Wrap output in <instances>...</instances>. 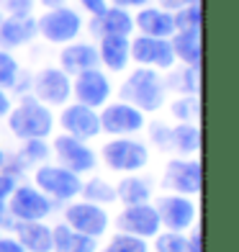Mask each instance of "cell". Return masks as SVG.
I'll return each mask as SVG.
<instances>
[{"instance_id": "obj_38", "label": "cell", "mask_w": 239, "mask_h": 252, "mask_svg": "<svg viewBox=\"0 0 239 252\" xmlns=\"http://www.w3.org/2000/svg\"><path fill=\"white\" fill-rule=\"evenodd\" d=\"M185 252H201V226L193 224L190 234L185 237Z\"/></svg>"}, {"instance_id": "obj_1", "label": "cell", "mask_w": 239, "mask_h": 252, "mask_svg": "<svg viewBox=\"0 0 239 252\" xmlns=\"http://www.w3.org/2000/svg\"><path fill=\"white\" fill-rule=\"evenodd\" d=\"M119 98L123 103H129V106L139 108L142 113H157L167 100L162 75L157 70H152V67H136L121 83Z\"/></svg>"}, {"instance_id": "obj_3", "label": "cell", "mask_w": 239, "mask_h": 252, "mask_svg": "<svg viewBox=\"0 0 239 252\" xmlns=\"http://www.w3.org/2000/svg\"><path fill=\"white\" fill-rule=\"evenodd\" d=\"M100 159L113 173H139L149 165V150L131 136H113L100 147Z\"/></svg>"}, {"instance_id": "obj_7", "label": "cell", "mask_w": 239, "mask_h": 252, "mask_svg": "<svg viewBox=\"0 0 239 252\" xmlns=\"http://www.w3.org/2000/svg\"><path fill=\"white\" fill-rule=\"evenodd\" d=\"M8 203V211L16 221H44L54 209V201L47 198L36 186H16Z\"/></svg>"}, {"instance_id": "obj_14", "label": "cell", "mask_w": 239, "mask_h": 252, "mask_svg": "<svg viewBox=\"0 0 239 252\" xmlns=\"http://www.w3.org/2000/svg\"><path fill=\"white\" fill-rule=\"evenodd\" d=\"M72 95H75V103H83V106L98 111V108H103L111 98V80H108L106 72H100L98 67L85 70V72L75 75Z\"/></svg>"}, {"instance_id": "obj_25", "label": "cell", "mask_w": 239, "mask_h": 252, "mask_svg": "<svg viewBox=\"0 0 239 252\" xmlns=\"http://www.w3.org/2000/svg\"><path fill=\"white\" fill-rule=\"evenodd\" d=\"M165 90H173V93L180 95H198L201 90V67H193V64H183L173 70L170 67L167 77H162Z\"/></svg>"}, {"instance_id": "obj_42", "label": "cell", "mask_w": 239, "mask_h": 252, "mask_svg": "<svg viewBox=\"0 0 239 252\" xmlns=\"http://www.w3.org/2000/svg\"><path fill=\"white\" fill-rule=\"evenodd\" d=\"M157 3H159L162 10H170V13H173V10L183 8V5H190V3H198V0H157Z\"/></svg>"}, {"instance_id": "obj_22", "label": "cell", "mask_w": 239, "mask_h": 252, "mask_svg": "<svg viewBox=\"0 0 239 252\" xmlns=\"http://www.w3.org/2000/svg\"><path fill=\"white\" fill-rule=\"evenodd\" d=\"M13 232L26 252H52V226L44 221H16Z\"/></svg>"}, {"instance_id": "obj_16", "label": "cell", "mask_w": 239, "mask_h": 252, "mask_svg": "<svg viewBox=\"0 0 239 252\" xmlns=\"http://www.w3.org/2000/svg\"><path fill=\"white\" fill-rule=\"evenodd\" d=\"M60 126H62L64 134L75 136V139H80V142L95 139V136L100 134L98 111L83 106V103H70V106H64L62 113H60Z\"/></svg>"}, {"instance_id": "obj_9", "label": "cell", "mask_w": 239, "mask_h": 252, "mask_svg": "<svg viewBox=\"0 0 239 252\" xmlns=\"http://www.w3.org/2000/svg\"><path fill=\"white\" fill-rule=\"evenodd\" d=\"M159 186L170 193H178V196H196V193H201V159L173 157L165 165Z\"/></svg>"}, {"instance_id": "obj_24", "label": "cell", "mask_w": 239, "mask_h": 252, "mask_svg": "<svg viewBox=\"0 0 239 252\" xmlns=\"http://www.w3.org/2000/svg\"><path fill=\"white\" fill-rule=\"evenodd\" d=\"M152 188H154L152 178L126 175V178H121L119 186H116V201H121L123 206L149 203V201H152Z\"/></svg>"}, {"instance_id": "obj_2", "label": "cell", "mask_w": 239, "mask_h": 252, "mask_svg": "<svg viewBox=\"0 0 239 252\" xmlns=\"http://www.w3.org/2000/svg\"><path fill=\"white\" fill-rule=\"evenodd\" d=\"M8 129L16 139H47L54 129V113L31 93L21 95L18 106L8 111Z\"/></svg>"}, {"instance_id": "obj_19", "label": "cell", "mask_w": 239, "mask_h": 252, "mask_svg": "<svg viewBox=\"0 0 239 252\" xmlns=\"http://www.w3.org/2000/svg\"><path fill=\"white\" fill-rule=\"evenodd\" d=\"M98 67V49L95 44H88V41H70L64 44V49L60 52V70L64 75H80L85 70H93Z\"/></svg>"}, {"instance_id": "obj_36", "label": "cell", "mask_w": 239, "mask_h": 252, "mask_svg": "<svg viewBox=\"0 0 239 252\" xmlns=\"http://www.w3.org/2000/svg\"><path fill=\"white\" fill-rule=\"evenodd\" d=\"M31 83H33V75L26 72V70H18V75L13 80V85H10V90L18 93V95H26V93H31Z\"/></svg>"}, {"instance_id": "obj_10", "label": "cell", "mask_w": 239, "mask_h": 252, "mask_svg": "<svg viewBox=\"0 0 239 252\" xmlns=\"http://www.w3.org/2000/svg\"><path fill=\"white\" fill-rule=\"evenodd\" d=\"M98 119H100V131L111 136H131V134H139L147 126L144 113L123 100L106 103L103 111L98 113Z\"/></svg>"}, {"instance_id": "obj_45", "label": "cell", "mask_w": 239, "mask_h": 252, "mask_svg": "<svg viewBox=\"0 0 239 252\" xmlns=\"http://www.w3.org/2000/svg\"><path fill=\"white\" fill-rule=\"evenodd\" d=\"M36 3L44 8H60V5H67V0H36Z\"/></svg>"}, {"instance_id": "obj_33", "label": "cell", "mask_w": 239, "mask_h": 252, "mask_svg": "<svg viewBox=\"0 0 239 252\" xmlns=\"http://www.w3.org/2000/svg\"><path fill=\"white\" fill-rule=\"evenodd\" d=\"M18 70L21 67L16 62V57L10 54L8 49H0V90H8L10 85H13Z\"/></svg>"}, {"instance_id": "obj_29", "label": "cell", "mask_w": 239, "mask_h": 252, "mask_svg": "<svg viewBox=\"0 0 239 252\" xmlns=\"http://www.w3.org/2000/svg\"><path fill=\"white\" fill-rule=\"evenodd\" d=\"M173 116L178 119V124H196L198 116H201V100L198 95H178L173 100Z\"/></svg>"}, {"instance_id": "obj_31", "label": "cell", "mask_w": 239, "mask_h": 252, "mask_svg": "<svg viewBox=\"0 0 239 252\" xmlns=\"http://www.w3.org/2000/svg\"><path fill=\"white\" fill-rule=\"evenodd\" d=\"M111 252H149V245L147 239L142 237H134V234H123V232H116L111 237V242L106 245Z\"/></svg>"}, {"instance_id": "obj_32", "label": "cell", "mask_w": 239, "mask_h": 252, "mask_svg": "<svg viewBox=\"0 0 239 252\" xmlns=\"http://www.w3.org/2000/svg\"><path fill=\"white\" fill-rule=\"evenodd\" d=\"M154 250L157 252H185V234L183 232H157Z\"/></svg>"}, {"instance_id": "obj_26", "label": "cell", "mask_w": 239, "mask_h": 252, "mask_svg": "<svg viewBox=\"0 0 239 252\" xmlns=\"http://www.w3.org/2000/svg\"><path fill=\"white\" fill-rule=\"evenodd\" d=\"M170 47H173L175 60L201 67V31H175L170 36Z\"/></svg>"}, {"instance_id": "obj_6", "label": "cell", "mask_w": 239, "mask_h": 252, "mask_svg": "<svg viewBox=\"0 0 239 252\" xmlns=\"http://www.w3.org/2000/svg\"><path fill=\"white\" fill-rule=\"evenodd\" d=\"M31 95L49 108L67 106V100L72 98V77L64 75L60 67H44L33 75Z\"/></svg>"}, {"instance_id": "obj_37", "label": "cell", "mask_w": 239, "mask_h": 252, "mask_svg": "<svg viewBox=\"0 0 239 252\" xmlns=\"http://www.w3.org/2000/svg\"><path fill=\"white\" fill-rule=\"evenodd\" d=\"M16 186H18L16 178L0 170V203H5V201L10 198V193H13V188H16Z\"/></svg>"}, {"instance_id": "obj_17", "label": "cell", "mask_w": 239, "mask_h": 252, "mask_svg": "<svg viewBox=\"0 0 239 252\" xmlns=\"http://www.w3.org/2000/svg\"><path fill=\"white\" fill-rule=\"evenodd\" d=\"M88 31L93 33L95 39H100V36H131V31H134V16L129 13L126 8L108 5L103 13H98V16L90 18Z\"/></svg>"}, {"instance_id": "obj_48", "label": "cell", "mask_w": 239, "mask_h": 252, "mask_svg": "<svg viewBox=\"0 0 239 252\" xmlns=\"http://www.w3.org/2000/svg\"><path fill=\"white\" fill-rule=\"evenodd\" d=\"M0 18H3V10H0Z\"/></svg>"}, {"instance_id": "obj_5", "label": "cell", "mask_w": 239, "mask_h": 252, "mask_svg": "<svg viewBox=\"0 0 239 252\" xmlns=\"http://www.w3.org/2000/svg\"><path fill=\"white\" fill-rule=\"evenodd\" d=\"M33 186L52 201H72L80 196L83 180H80V175H75L72 170H67L62 165L44 162L33 173Z\"/></svg>"}, {"instance_id": "obj_20", "label": "cell", "mask_w": 239, "mask_h": 252, "mask_svg": "<svg viewBox=\"0 0 239 252\" xmlns=\"http://www.w3.org/2000/svg\"><path fill=\"white\" fill-rule=\"evenodd\" d=\"M129 39L131 36H100L98 41V64H103L108 72H123L126 64L131 62L129 52Z\"/></svg>"}, {"instance_id": "obj_27", "label": "cell", "mask_w": 239, "mask_h": 252, "mask_svg": "<svg viewBox=\"0 0 239 252\" xmlns=\"http://www.w3.org/2000/svg\"><path fill=\"white\" fill-rule=\"evenodd\" d=\"M201 150V129L196 124H178L170 131V152L178 155H196Z\"/></svg>"}, {"instance_id": "obj_43", "label": "cell", "mask_w": 239, "mask_h": 252, "mask_svg": "<svg viewBox=\"0 0 239 252\" xmlns=\"http://www.w3.org/2000/svg\"><path fill=\"white\" fill-rule=\"evenodd\" d=\"M111 5H119V8H144L147 3H149V0H108Z\"/></svg>"}, {"instance_id": "obj_28", "label": "cell", "mask_w": 239, "mask_h": 252, "mask_svg": "<svg viewBox=\"0 0 239 252\" xmlns=\"http://www.w3.org/2000/svg\"><path fill=\"white\" fill-rule=\"evenodd\" d=\"M80 196L90 203H98V206H106V203H113L116 201V186H111L106 178L100 175H93L90 180L83 183V188H80Z\"/></svg>"}, {"instance_id": "obj_35", "label": "cell", "mask_w": 239, "mask_h": 252, "mask_svg": "<svg viewBox=\"0 0 239 252\" xmlns=\"http://www.w3.org/2000/svg\"><path fill=\"white\" fill-rule=\"evenodd\" d=\"M36 0H0L3 16H31Z\"/></svg>"}, {"instance_id": "obj_40", "label": "cell", "mask_w": 239, "mask_h": 252, "mask_svg": "<svg viewBox=\"0 0 239 252\" xmlns=\"http://www.w3.org/2000/svg\"><path fill=\"white\" fill-rule=\"evenodd\" d=\"M0 252H26V250L21 247V242L16 237H3L0 234Z\"/></svg>"}, {"instance_id": "obj_12", "label": "cell", "mask_w": 239, "mask_h": 252, "mask_svg": "<svg viewBox=\"0 0 239 252\" xmlns=\"http://www.w3.org/2000/svg\"><path fill=\"white\" fill-rule=\"evenodd\" d=\"M64 224L75 229L80 234H88V237H103L108 232V211L98 203H90V201H77V203H70L64 209Z\"/></svg>"}, {"instance_id": "obj_8", "label": "cell", "mask_w": 239, "mask_h": 252, "mask_svg": "<svg viewBox=\"0 0 239 252\" xmlns=\"http://www.w3.org/2000/svg\"><path fill=\"white\" fill-rule=\"evenodd\" d=\"M159 216V226H165L167 232H188L196 224V203L190 196H178V193H167V196H157L152 203Z\"/></svg>"}, {"instance_id": "obj_13", "label": "cell", "mask_w": 239, "mask_h": 252, "mask_svg": "<svg viewBox=\"0 0 239 252\" xmlns=\"http://www.w3.org/2000/svg\"><path fill=\"white\" fill-rule=\"evenodd\" d=\"M129 52L131 60L139 67H152V70H170L175 64V54L170 47V39H157V36H139L129 39Z\"/></svg>"}, {"instance_id": "obj_4", "label": "cell", "mask_w": 239, "mask_h": 252, "mask_svg": "<svg viewBox=\"0 0 239 252\" xmlns=\"http://www.w3.org/2000/svg\"><path fill=\"white\" fill-rule=\"evenodd\" d=\"M36 31L49 44H70V41H77L80 31H83V16L67 5L47 8V13H41L36 18Z\"/></svg>"}, {"instance_id": "obj_39", "label": "cell", "mask_w": 239, "mask_h": 252, "mask_svg": "<svg viewBox=\"0 0 239 252\" xmlns=\"http://www.w3.org/2000/svg\"><path fill=\"white\" fill-rule=\"evenodd\" d=\"M80 5H83L90 16H98L108 8V0H80Z\"/></svg>"}, {"instance_id": "obj_18", "label": "cell", "mask_w": 239, "mask_h": 252, "mask_svg": "<svg viewBox=\"0 0 239 252\" xmlns=\"http://www.w3.org/2000/svg\"><path fill=\"white\" fill-rule=\"evenodd\" d=\"M39 36L33 16H3L0 18V49L26 47Z\"/></svg>"}, {"instance_id": "obj_41", "label": "cell", "mask_w": 239, "mask_h": 252, "mask_svg": "<svg viewBox=\"0 0 239 252\" xmlns=\"http://www.w3.org/2000/svg\"><path fill=\"white\" fill-rule=\"evenodd\" d=\"M13 226H16V219L10 216L8 203H0V232H3V229H10V232H13Z\"/></svg>"}, {"instance_id": "obj_46", "label": "cell", "mask_w": 239, "mask_h": 252, "mask_svg": "<svg viewBox=\"0 0 239 252\" xmlns=\"http://www.w3.org/2000/svg\"><path fill=\"white\" fill-rule=\"evenodd\" d=\"M3 162H5V152L0 150V167H3Z\"/></svg>"}, {"instance_id": "obj_47", "label": "cell", "mask_w": 239, "mask_h": 252, "mask_svg": "<svg viewBox=\"0 0 239 252\" xmlns=\"http://www.w3.org/2000/svg\"><path fill=\"white\" fill-rule=\"evenodd\" d=\"M98 252H111V250H108V247H103V250H98Z\"/></svg>"}, {"instance_id": "obj_11", "label": "cell", "mask_w": 239, "mask_h": 252, "mask_svg": "<svg viewBox=\"0 0 239 252\" xmlns=\"http://www.w3.org/2000/svg\"><path fill=\"white\" fill-rule=\"evenodd\" d=\"M49 147H52V152L57 157V165L72 170L75 175L93 173L95 165H98V157L88 147V142H80V139H75V136H70V134L54 136V144H49Z\"/></svg>"}, {"instance_id": "obj_21", "label": "cell", "mask_w": 239, "mask_h": 252, "mask_svg": "<svg viewBox=\"0 0 239 252\" xmlns=\"http://www.w3.org/2000/svg\"><path fill=\"white\" fill-rule=\"evenodd\" d=\"M134 29H139L144 36H157V39H170L175 33L173 26V13L162 8H152L144 5L134 18Z\"/></svg>"}, {"instance_id": "obj_34", "label": "cell", "mask_w": 239, "mask_h": 252, "mask_svg": "<svg viewBox=\"0 0 239 252\" xmlns=\"http://www.w3.org/2000/svg\"><path fill=\"white\" fill-rule=\"evenodd\" d=\"M170 131H173V126H167L162 121H154L149 126V142L157 147V150L170 152Z\"/></svg>"}, {"instance_id": "obj_15", "label": "cell", "mask_w": 239, "mask_h": 252, "mask_svg": "<svg viewBox=\"0 0 239 252\" xmlns=\"http://www.w3.org/2000/svg\"><path fill=\"white\" fill-rule=\"evenodd\" d=\"M116 229L123 234L149 239L162 226H159V216H157L152 203H136V206H123L116 214Z\"/></svg>"}, {"instance_id": "obj_23", "label": "cell", "mask_w": 239, "mask_h": 252, "mask_svg": "<svg viewBox=\"0 0 239 252\" xmlns=\"http://www.w3.org/2000/svg\"><path fill=\"white\" fill-rule=\"evenodd\" d=\"M52 252H98V239L80 234L62 221L52 229Z\"/></svg>"}, {"instance_id": "obj_30", "label": "cell", "mask_w": 239, "mask_h": 252, "mask_svg": "<svg viewBox=\"0 0 239 252\" xmlns=\"http://www.w3.org/2000/svg\"><path fill=\"white\" fill-rule=\"evenodd\" d=\"M173 26L175 31H201V0L173 10Z\"/></svg>"}, {"instance_id": "obj_44", "label": "cell", "mask_w": 239, "mask_h": 252, "mask_svg": "<svg viewBox=\"0 0 239 252\" xmlns=\"http://www.w3.org/2000/svg\"><path fill=\"white\" fill-rule=\"evenodd\" d=\"M10 108H13V106H10V98H8V93H5V90H0V119H5Z\"/></svg>"}]
</instances>
